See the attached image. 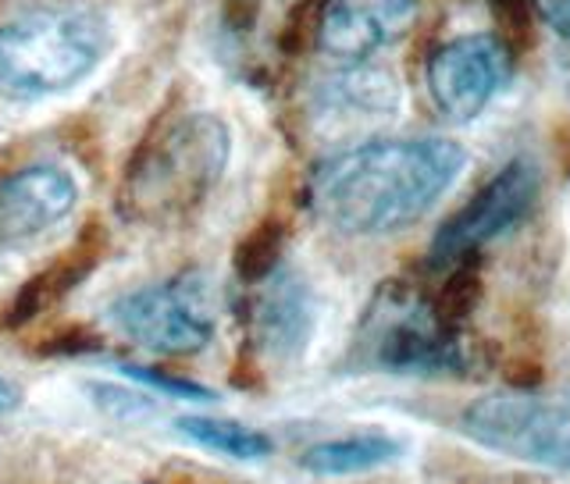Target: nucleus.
<instances>
[{
  "instance_id": "obj_2",
  "label": "nucleus",
  "mask_w": 570,
  "mask_h": 484,
  "mask_svg": "<svg viewBox=\"0 0 570 484\" xmlns=\"http://www.w3.org/2000/svg\"><path fill=\"white\" fill-rule=\"evenodd\" d=\"M232 157V132L218 115H178L139 142L118 186L121 221L171 228L193 218L218 189Z\"/></svg>"
},
{
  "instance_id": "obj_9",
  "label": "nucleus",
  "mask_w": 570,
  "mask_h": 484,
  "mask_svg": "<svg viewBox=\"0 0 570 484\" xmlns=\"http://www.w3.org/2000/svg\"><path fill=\"white\" fill-rule=\"evenodd\" d=\"M79 204V186L61 165L36 160L0 178V249L22 246L61 225Z\"/></svg>"
},
{
  "instance_id": "obj_6",
  "label": "nucleus",
  "mask_w": 570,
  "mask_h": 484,
  "mask_svg": "<svg viewBox=\"0 0 570 484\" xmlns=\"http://www.w3.org/2000/svg\"><path fill=\"white\" fill-rule=\"evenodd\" d=\"M534 200H539V171L531 160L517 157L507 168L492 175V182L481 186L468 204H463L450 221L439 228L432 243L435 264L468 260L478 246L499 239L503 231L521 225Z\"/></svg>"
},
{
  "instance_id": "obj_19",
  "label": "nucleus",
  "mask_w": 570,
  "mask_h": 484,
  "mask_svg": "<svg viewBox=\"0 0 570 484\" xmlns=\"http://www.w3.org/2000/svg\"><path fill=\"white\" fill-rule=\"evenodd\" d=\"M531 4L552 32L570 40V0H531Z\"/></svg>"
},
{
  "instance_id": "obj_17",
  "label": "nucleus",
  "mask_w": 570,
  "mask_h": 484,
  "mask_svg": "<svg viewBox=\"0 0 570 484\" xmlns=\"http://www.w3.org/2000/svg\"><path fill=\"white\" fill-rule=\"evenodd\" d=\"M89 392L97 396L100 409H107V414H115L121 421H142L150 414V399L129 396V392H121L115 385H89Z\"/></svg>"
},
{
  "instance_id": "obj_21",
  "label": "nucleus",
  "mask_w": 570,
  "mask_h": 484,
  "mask_svg": "<svg viewBox=\"0 0 570 484\" xmlns=\"http://www.w3.org/2000/svg\"><path fill=\"white\" fill-rule=\"evenodd\" d=\"M521 4H524V0H492V8L503 14L507 22H513V18L521 22Z\"/></svg>"
},
{
  "instance_id": "obj_5",
  "label": "nucleus",
  "mask_w": 570,
  "mask_h": 484,
  "mask_svg": "<svg viewBox=\"0 0 570 484\" xmlns=\"http://www.w3.org/2000/svg\"><path fill=\"white\" fill-rule=\"evenodd\" d=\"M115 325L154 353H200L214 338V303L204 271H183L147 289L125 293L111 307Z\"/></svg>"
},
{
  "instance_id": "obj_16",
  "label": "nucleus",
  "mask_w": 570,
  "mask_h": 484,
  "mask_svg": "<svg viewBox=\"0 0 570 484\" xmlns=\"http://www.w3.org/2000/svg\"><path fill=\"white\" fill-rule=\"evenodd\" d=\"M121 374H129V378H136L142 385H154V388L168 392V396H178V399H196V403H207L210 399V388L196 385L189 378H175V374H160V371L136 367V364H121Z\"/></svg>"
},
{
  "instance_id": "obj_4",
  "label": "nucleus",
  "mask_w": 570,
  "mask_h": 484,
  "mask_svg": "<svg viewBox=\"0 0 570 484\" xmlns=\"http://www.w3.org/2000/svg\"><path fill=\"white\" fill-rule=\"evenodd\" d=\"M460 427L492 453L570 471V399L495 392L463 409Z\"/></svg>"
},
{
  "instance_id": "obj_7",
  "label": "nucleus",
  "mask_w": 570,
  "mask_h": 484,
  "mask_svg": "<svg viewBox=\"0 0 570 484\" xmlns=\"http://www.w3.org/2000/svg\"><path fill=\"white\" fill-rule=\"evenodd\" d=\"M428 93L450 121H474L510 79V53L489 32L442 43L424 68Z\"/></svg>"
},
{
  "instance_id": "obj_18",
  "label": "nucleus",
  "mask_w": 570,
  "mask_h": 484,
  "mask_svg": "<svg viewBox=\"0 0 570 484\" xmlns=\"http://www.w3.org/2000/svg\"><path fill=\"white\" fill-rule=\"evenodd\" d=\"M94 349H100V338L94 332H86V328L58 335V338H50V343L43 346L47 356H82V353H94Z\"/></svg>"
},
{
  "instance_id": "obj_20",
  "label": "nucleus",
  "mask_w": 570,
  "mask_h": 484,
  "mask_svg": "<svg viewBox=\"0 0 570 484\" xmlns=\"http://www.w3.org/2000/svg\"><path fill=\"white\" fill-rule=\"evenodd\" d=\"M22 406V392H18L4 374H0V414H14Z\"/></svg>"
},
{
  "instance_id": "obj_13",
  "label": "nucleus",
  "mask_w": 570,
  "mask_h": 484,
  "mask_svg": "<svg viewBox=\"0 0 570 484\" xmlns=\"http://www.w3.org/2000/svg\"><path fill=\"white\" fill-rule=\"evenodd\" d=\"M396 456H400L396 438L367 432V435H346V438H328L311 445L307 453H299V467L317 477H346V474L374 471Z\"/></svg>"
},
{
  "instance_id": "obj_10",
  "label": "nucleus",
  "mask_w": 570,
  "mask_h": 484,
  "mask_svg": "<svg viewBox=\"0 0 570 484\" xmlns=\"http://www.w3.org/2000/svg\"><path fill=\"white\" fill-rule=\"evenodd\" d=\"M264 289L257 293L254 307H249V332L254 343L275 356V360H293L311 343L314 332V296L311 285L293 271H275L272 278L261 281Z\"/></svg>"
},
{
  "instance_id": "obj_15",
  "label": "nucleus",
  "mask_w": 570,
  "mask_h": 484,
  "mask_svg": "<svg viewBox=\"0 0 570 484\" xmlns=\"http://www.w3.org/2000/svg\"><path fill=\"white\" fill-rule=\"evenodd\" d=\"M282 243H285V228L278 218H264L254 225L239 239L232 264H236V275L246 285H261L264 278H272L278 271V257H282Z\"/></svg>"
},
{
  "instance_id": "obj_1",
  "label": "nucleus",
  "mask_w": 570,
  "mask_h": 484,
  "mask_svg": "<svg viewBox=\"0 0 570 484\" xmlns=\"http://www.w3.org/2000/svg\"><path fill=\"white\" fill-rule=\"evenodd\" d=\"M468 168L442 136L374 139L328 157L311 178V207L343 236H392L417 225Z\"/></svg>"
},
{
  "instance_id": "obj_8",
  "label": "nucleus",
  "mask_w": 570,
  "mask_h": 484,
  "mask_svg": "<svg viewBox=\"0 0 570 484\" xmlns=\"http://www.w3.org/2000/svg\"><path fill=\"white\" fill-rule=\"evenodd\" d=\"M421 0H325L317 11V50L343 65H364L417 26Z\"/></svg>"
},
{
  "instance_id": "obj_14",
  "label": "nucleus",
  "mask_w": 570,
  "mask_h": 484,
  "mask_svg": "<svg viewBox=\"0 0 570 484\" xmlns=\"http://www.w3.org/2000/svg\"><path fill=\"white\" fill-rule=\"evenodd\" d=\"M175 427L183 432L189 442L204 445L210 453H222L232 460H264L275 453V442L267 438L257 427H246L236 421H222V417H178Z\"/></svg>"
},
{
  "instance_id": "obj_3",
  "label": "nucleus",
  "mask_w": 570,
  "mask_h": 484,
  "mask_svg": "<svg viewBox=\"0 0 570 484\" xmlns=\"http://www.w3.org/2000/svg\"><path fill=\"white\" fill-rule=\"evenodd\" d=\"M107 53V26L89 8H29L0 26V93L47 100L76 89Z\"/></svg>"
},
{
  "instance_id": "obj_12",
  "label": "nucleus",
  "mask_w": 570,
  "mask_h": 484,
  "mask_svg": "<svg viewBox=\"0 0 570 484\" xmlns=\"http://www.w3.org/2000/svg\"><path fill=\"white\" fill-rule=\"evenodd\" d=\"M321 107L332 115L350 118H382L392 115L400 103V82L379 68H350L321 86Z\"/></svg>"
},
{
  "instance_id": "obj_11",
  "label": "nucleus",
  "mask_w": 570,
  "mask_h": 484,
  "mask_svg": "<svg viewBox=\"0 0 570 484\" xmlns=\"http://www.w3.org/2000/svg\"><path fill=\"white\" fill-rule=\"evenodd\" d=\"M104 254H107V231L97 221H89L79 231L76 243L61 249L43 271H36L22 289L14 293L11 307L4 310V328H26L29 320L47 314L50 307H58L68 293H76L79 285L97 271Z\"/></svg>"
}]
</instances>
